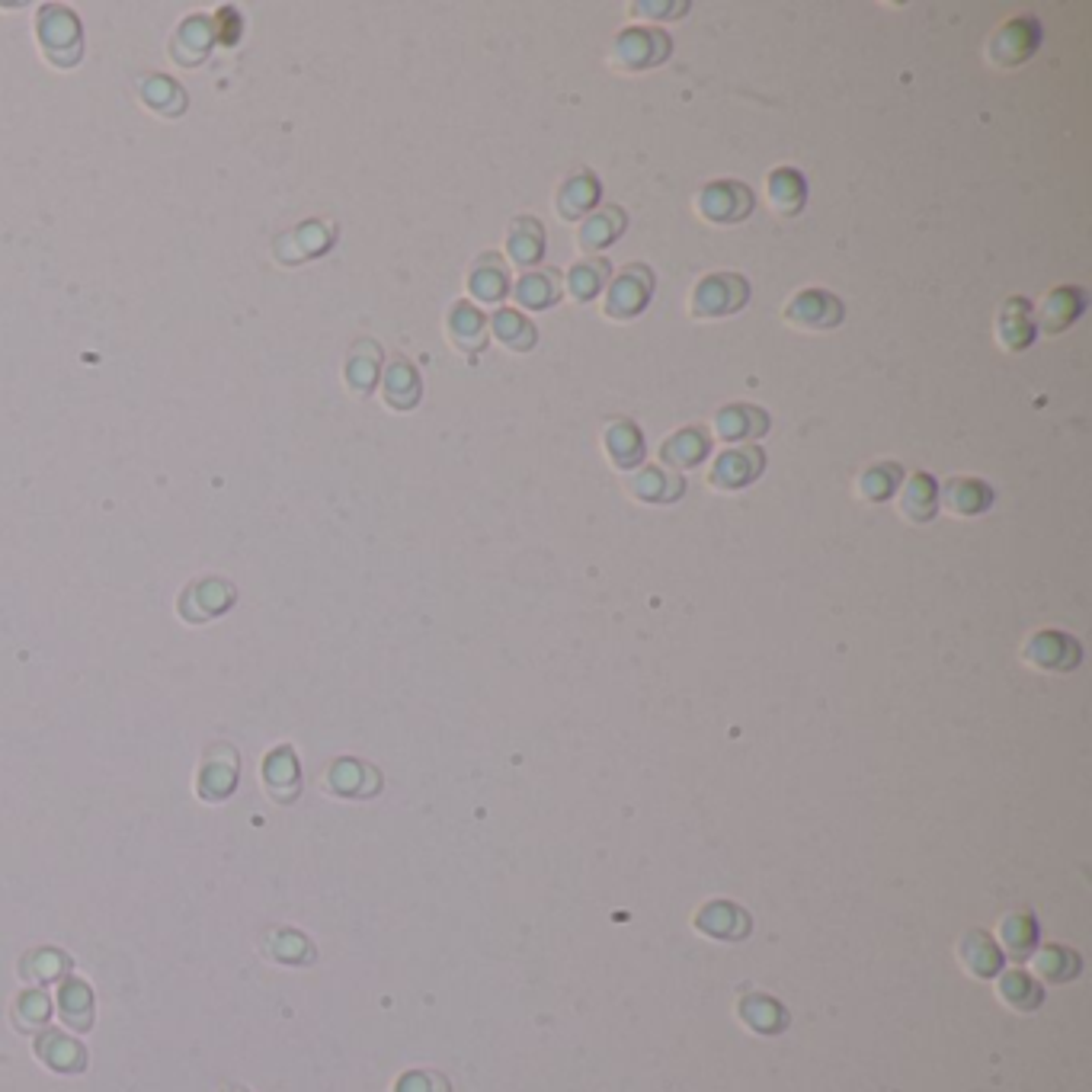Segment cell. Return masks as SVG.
Instances as JSON below:
<instances>
[{
  "mask_svg": "<svg viewBox=\"0 0 1092 1092\" xmlns=\"http://www.w3.org/2000/svg\"><path fill=\"white\" fill-rule=\"evenodd\" d=\"M1042 42H1045L1042 20L1031 13H1019L993 29L987 45H984V58L996 71H1013V68H1022L1028 58H1035Z\"/></svg>",
  "mask_w": 1092,
  "mask_h": 1092,
  "instance_id": "6da1fadb",
  "label": "cell"
},
{
  "mask_svg": "<svg viewBox=\"0 0 1092 1092\" xmlns=\"http://www.w3.org/2000/svg\"><path fill=\"white\" fill-rule=\"evenodd\" d=\"M673 52V39L657 26H628L612 36L609 65L622 74H644L660 68Z\"/></svg>",
  "mask_w": 1092,
  "mask_h": 1092,
  "instance_id": "7a4b0ae2",
  "label": "cell"
},
{
  "mask_svg": "<svg viewBox=\"0 0 1092 1092\" xmlns=\"http://www.w3.org/2000/svg\"><path fill=\"white\" fill-rule=\"evenodd\" d=\"M750 302V282L741 273L718 270L702 276L689 292V314L695 320H721L744 311Z\"/></svg>",
  "mask_w": 1092,
  "mask_h": 1092,
  "instance_id": "3957f363",
  "label": "cell"
},
{
  "mask_svg": "<svg viewBox=\"0 0 1092 1092\" xmlns=\"http://www.w3.org/2000/svg\"><path fill=\"white\" fill-rule=\"evenodd\" d=\"M603 299V317L625 323L635 320L638 314L647 311L654 299V273L647 263H628L622 273H615L606 285V292L600 295Z\"/></svg>",
  "mask_w": 1092,
  "mask_h": 1092,
  "instance_id": "277c9868",
  "label": "cell"
},
{
  "mask_svg": "<svg viewBox=\"0 0 1092 1092\" xmlns=\"http://www.w3.org/2000/svg\"><path fill=\"white\" fill-rule=\"evenodd\" d=\"M692 209L702 221L715 225V228H730L741 225L753 215L756 209V196L747 183L741 180H715L695 193Z\"/></svg>",
  "mask_w": 1092,
  "mask_h": 1092,
  "instance_id": "5b68a950",
  "label": "cell"
},
{
  "mask_svg": "<svg viewBox=\"0 0 1092 1092\" xmlns=\"http://www.w3.org/2000/svg\"><path fill=\"white\" fill-rule=\"evenodd\" d=\"M843 317H846L843 299H837V295L826 292V288H801V292H794L791 299L785 302V308H782V320L788 323V328L805 331V334L837 331L840 323H843Z\"/></svg>",
  "mask_w": 1092,
  "mask_h": 1092,
  "instance_id": "8992f818",
  "label": "cell"
},
{
  "mask_svg": "<svg viewBox=\"0 0 1092 1092\" xmlns=\"http://www.w3.org/2000/svg\"><path fill=\"white\" fill-rule=\"evenodd\" d=\"M765 471V455L759 446H727L708 468V487L718 493H737L759 481Z\"/></svg>",
  "mask_w": 1092,
  "mask_h": 1092,
  "instance_id": "52a82bcc",
  "label": "cell"
},
{
  "mask_svg": "<svg viewBox=\"0 0 1092 1092\" xmlns=\"http://www.w3.org/2000/svg\"><path fill=\"white\" fill-rule=\"evenodd\" d=\"M600 199H603V183L600 176L589 170V167H580L574 173H568L565 180L557 183L554 190V199H551V209L560 221L568 225H580L589 212L600 209Z\"/></svg>",
  "mask_w": 1092,
  "mask_h": 1092,
  "instance_id": "ba28073f",
  "label": "cell"
},
{
  "mask_svg": "<svg viewBox=\"0 0 1092 1092\" xmlns=\"http://www.w3.org/2000/svg\"><path fill=\"white\" fill-rule=\"evenodd\" d=\"M1086 305H1089L1086 288H1080V285H1054L1035 308V331L1045 334V337H1057V334L1070 331L1073 323L1083 317Z\"/></svg>",
  "mask_w": 1092,
  "mask_h": 1092,
  "instance_id": "9c48e42d",
  "label": "cell"
},
{
  "mask_svg": "<svg viewBox=\"0 0 1092 1092\" xmlns=\"http://www.w3.org/2000/svg\"><path fill=\"white\" fill-rule=\"evenodd\" d=\"M993 340L1002 352H1025L1031 343L1038 340L1035 331V308L1025 295H1013L999 305L996 323H993Z\"/></svg>",
  "mask_w": 1092,
  "mask_h": 1092,
  "instance_id": "30bf717a",
  "label": "cell"
},
{
  "mask_svg": "<svg viewBox=\"0 0 1092 1092\" xmlns=\"http://www.w3.org/2000/svg\"><path fill=\"white\" fill-rule=\"evenodd\" d=\"M1022 657L1028 667L1045 670V673H1070L1080 663L1083 651H1080L1077 638L1048 628V632H1035L1025 641Z\"/></svg>",
  "mask_w": 1092,
  "mask_h": 1092,
  "instance_id": "8fae6325",
  "label": "cell"
},
{
  "mask_svg": "<svg viewBox=\"0 0 1092 1092\" xmlns=\"http://www.w3.org/2000/svg\"><path fill=\"white\" fill-rule=\"evenodd\" d=\"M712 433L727 442V446H741V442H747V446H753L756 439H762L765 433H770V413H765L762 407L756 404H724L715 410L712 417Z\"/></svg>",
  "mask_w": 1092,
  "mask_h": 1092,
  "instance_id": "7c38bea8",
  "label": "cell"
},
{
  "mask_svg": "<svg viewBox=\"0 0 1092 1092\" xmlns=\"http://www.w3.org/2000/svg\"><path fill=\"white\" fill-rule=\"evenodd\" d=\"M762 196H765V205H770L779 218H798L805 212L811 190H808V180L798 167L782 164V167H773L770 173H765Z\"/></svg>",
  "mask_w": 1092,
  "mask_h": 1092,
  "instance_id": "4fadbf2b",
  "label": "cell"
},
{
  "mask_svg": "<svg viewBox=\"0 0 1092 1092\" xmlns=\"http://www.w3.org/2000/svg\"><path fill=\"white\" fill-rule=\"evenodd\" d=\"M625 490L638 500V504L667 507V504H676V500L686 493V478H680L676 471H670L663 465H638L625 481Z\"/></svg>",
  "mask_w": 1092,
  "mask_h": 1092,
  "instance_id": "5bb4252c",
  "label": "cell"
},
{
  "mask_svg": "<svg viewBox=\"0 0 1092 1092\" xmlns=\"http://www.w3.org/2000/svg\"><path fill=\"white\" fill-rule=\"evenodd\" d=\"M625 228H628V215H625L622 205H600V209H593L577 225L574 244H577L580 253L593 257V253H603L606 247H612L618 238H622Z\"/></svg>",
  "mask_w": 1092,
  "mask_h": 1092,
  "instance_id": "9a60e30c",
  "label": "cell"
},
{
  "mask_svg": "<svg viewBox=\"0 0 1092 1092\" xmlns=\"http://www.w3.org/2000/svg\"><path fill=\"white\" fill-rule=\"evenodd\" d=\"M507 263L516 270H536L545 257V228L536 215H516L504 238Z\"/></svg>",
  "mask_w": 1092,
  "mask_h": 1092,
  "instance_id": "2e32d148",
  "label": "cell"
},
{
  "mask_svg": "<svg viewBox=\"0 0 1092 1092\" xmlns=\"http://www.w3.org/2000/svg\"><path fill=\"white\" fill-rule=\"evenodd\" d=\"M708 452H712V433L702 430V426H683V430L670 433L660 442L657 458H660L663 468H670V471L680 475V471L698 468L708 458Z\"/></svg>",
  "mask_w": 1092,
  "mask_h": 1092,
  "instance_id": "e0dca14e",
  "label": "cell"
},
{
  "mask_svg": "<svg viewBox=\"0 0 1092 1092\" xmlns=\"http://www.w3.org/2000/svg\"><path fill=\"white\" fill-rule=\"evenodd\" d=\"M468 295L478 305H500L510 295V263L500 253H481L468 273Z\"/></svg>",
  "mask_w": 1092,
  "mask_h": 1092,
  "instance_id": "ac0fdd59",
  "label": "cell"
},
{
  "mask_svg": "<svg viewBox=\"0 0 1092 1092\" xmlns=\"http://www.w3.org/2000/svg\"><path fill=\"white\" fill-rule=\"evenodd\" d=\"M939 507H946L952 516H961V519L981 516L993 507V490L981 478L955 475L946 481V487L939 490Z\"/></svg>",
  "mask_w": 1092,
  "mask_h": 1092,
  "instance_id": "d6986e66",
  "label": "cell"
},
{
  "mask_svg": "<svg viewBox=\"0 0 1092 1092\" xmlns=\"http://www.w3.org/2000/svg\"><path fill=\"white\" fill-rule=\"evenodd\" d=\"M603 452L612 468L635 471L644 462V433L635 420H609L603 426Z\"/></svg>",
  "mask_w": 1092,
  "mask_h": 1092,
  "instance_id": "ffe728a7",
  "label": "cell"
},
{
  "mask_svg": "<svg viewBox=\"0 0 1092 1092\" xmlns=\"http://www.w3.org/2000/svg\"><path fill=\"white\" fill-rule=\"evenodd\" d=\"M897 510L907 522H929L939 513V484L926 471L910 475L897 487Z\"/></svg>",
  "mask_w": 1092,
  "mask_h": 1092,
  "instance_id": "44dd1931",
  "label": "cell"
},
{
  "mask_svg": "<svg viewBox=\"0 0 1092 1092\" xmlns=\"http://www.w3.org/2000/svg\"><path fill=\"white\" fill-rule=\"evenodd\" d=\"M446 337L462 352H481L487 343V317L475 302H458L446 317Z\"/></svg>",
  "mask_w": 1092,
  "mask_h": 1092,
  "instance_id": "7402d4cb",
  "label": "cell"
},
{
  "mask_svg": "<svg viewBox=\"0 0 1092 1092\" xmlns=\"http://www.w3.org/2000/svg\"><path fill=\"white\" fill-rule=\"evenodd\" d=\"M609 279H612L609 260L586 257V260H577L574 267L565 273V292L571 295L577 305H586V302L600 299V295L606 292V285H609Z\"/></svg>",
  "mask_w": 1092,
  "mask_h": 1092,
  "instance_id": "603a6c76",
  "label": "cell"
},
{
  "mask_svg": "<svg viewBox=\"0 0 1092 1092\" xmlns=\"http://www.w3.org/2000/svg\"><path fill=\"white\" fill-rule=\"evenodd\" d=\"M487 334L510 352H528L539 340L536 323L516 308H497L487 320Z\"/></svg>",
  "mask_w": 1092,
  "mask_h": 1092,
  "instance_id": "cb8c5ba5",
  "label": "cell"
},
{
  "mask_svg": "<svg viewBox=\"0 0 1092 1092\" xmlns=\"http://www.w3.org/2000/svg\"><path fill=\"white\" fill-rule=\"evenodd\" d=\"M513 299L525 311H548L560 299V279L554 276V270H528L516 279Z\"/></svg>",
  "mask_w": 1092,
  "mask_h": 1092,
  "instance_id": "d4e9b609",
  "label": "cell"
},
{
  "mask_svg": "<svg viewBox=\"0 0 1092 1092\" xmlns=\"http://www.w3.org/2000/svg\"><path fill=\"white\" fill-rule=\"evenodd\" d=\"M903 484V468L897 462H872L868 468H862L859 481H855V493L868 504H881L897 493V487Z\"/></svg>",
  "mask_w": 1092,
  "mask_h": 1092,
  "instance_id": "484cf974",
  "label": "cell"
},
{
  "mask_svg": "<svg viewBox=\"0 0 1092 1092\" xmlns=\"http://www.w3.org/2000/svg\"><path fill=\"white\" fill-rule=\"evenodd\" d=\"M961 961L970 974H978V978H987V974H993L999 967V952L993 942L984 935V932H970L964 942H961Z\"/></svg>",
  "mask_w": 1092,
  "mask_h": 1092,
  "instance_id": "4316f807",
  "label": "cell"
},
{
  "mask_svg": "<svg viewBox=\"0 0 1092 1092\" xmlns=\"http://www.w3.org/2000/svg\"><path fill=\"white\" fill-rule=\"evenodd\" d=\"M388 401H391V407H401V410L420 401V378L407 363H395L388 372Z\"/></svg>",
  "mask_w": 1092,
  "mask_h": 1092,
  "instance_id": "83f0119b",
  "label": "cell"
},
{
  "mask_svg": "<svg viewBox=\"0 0 1092 1092\" xmlns=\"http://www.w3.org/2000/svg\"><path fill=\"white\" fill-rule=\"evenodd\" d=\"M999 996L1010 1002V1006H1019V1010H1031L1038 1002V987L1031 984L1028 974H1019V970H1010L1006 978H1002L999 984Z\"/></svg>",
  "mask_w": 1092,
  "mask_h": 1092,
  "instance_id": "f1b7e54d",
  "label": "cell"
},
{
  "mask_svg": "<svg viewBox=\"0 0 1092 1092\" xmlns=\"http://www.w3.org/2000/svg\"><path fill=\"white\" fill-rule=\"evenodd\" d=\"M999 935L1002 942H1006V949L1016 952V955H1028L1031 946H1035V923H1031L1028 917H1006L999 923Z\"/></svg>",
  "mask_w": 1092,
  "mask_h": 1092,
  "instance_id": "f546056e",
  "label": "cell"
},
{
  "mask_svg": "<svg viewBox=\"0 0 1092 1092\" xmlns=\"http://www.w3.org/2000/svg\"><path fill=\"white\" fill-rule=\"evenodd\" d=\"M628 13H638L641 20L651 23L683 20L689 13V0H635V4H628Z\"/></svg>",
  "mask_w": 1092,
  "mask_h": 1092,
  "instance_id": "4dcf8cb0",
  "label": "cell"
}]
</instances>
